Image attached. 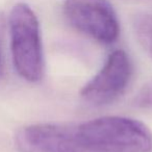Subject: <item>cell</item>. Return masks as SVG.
Segmentation results:
<instances>
[{
	"mask_svg": "<svg viewBox=\"0 0 152 152\" xmlns=\"http://www.w3.org/2000/svg\"><path fill=\"white\" fill-rule=\"evenodd\" d=\"M134 103L139 107H152V79L142 88L135 97Z\"/></svg>",
	"mask_w": 152,
	"mask_h": 152,
	"instance_id": "cell-7",
	"label": "cell"
},
{
	"mask_svg": "<svg viewBox=\"0 0 152 152\" xmlns=\"http://www.w3.org/2000/svg\"><path fill=\"white\" fill-rule=\"evenodd\" d=\"M5 18L0 13V79L5 75V58H4V40H5Z\"/></svg>",
	"mask_w": 152,
	"mask_h": 152,
	"instance_id": "cell-8",
	"label": "cell"
},
{
	"mask_svg": "<svg viewBox=\"0 0 152 152\" xmlns=\"http://www.w3.org/2000/svg\"><path fill=\"white\" fill-rule=\"evenodd\" d=\"M11 50L14 66L25 80L38 83L44 74V54L39 20L25 3H18L10 15Z\"/></svg>",
	"mask_w": 152,
	"mask_h": 152,
	"instance_id": "cell-2",
	"label": "cell"
},
{
	"mask_svg": "<svg viewBox=\"0 0 152 152\" xmlns=\"http://www.w3.org/2000/svg\"><path fill=\"white\" fill-rule=\"evenodd\" d=\"M15 141L21 152H77L72 124L25 126L17 132Z\"/></svg>",
	"mask_w": 152,
	"mask_h": 152,
	"instance_id": "cell-5",
	"label": "cell"
},
{
	"mask_svg": "<svg viewBox=\"0 0 152 152\" xmlns=\"http://www.w3.org/2000/svg\"><path fill=\"white\" fill-rule=\"evenodd\" d=\"M133 27L140 44L152 57V15L142 14L137 16L133 21Z\"/></svg>",
	"mask_w": 152,
	"mask_h": 152,
	"instance_id": "cell-6",
	"label": "cell"
},
{
	"mask_svg": "<svg viewBox=\"0 0 152 152\" xmlns=\"http://www.w3.org/2000/svg\"><path fill=\"white\" fill-rule=\"evenodd\" d=\"M132 75V65L124 50H115L105 64L80 91L88 104L102 106L117 100L127 89Z\"/></svg>",
	"mask_w": 152,
	"mask_h": 152,
	"instance_id": "cell-4",
	"label": "cell"
},
{
	"mask_svg": "<svg viewBox=\"0 0 152 152\" xmlns=\"http://www.w3.org/2000/svg\"><path fill=\"white\" fill-rule=\"evenodd\" d=\"M64 14L72 27L97 42L112 44L118 39L119 20L107 0H65Z\"/></svg>",
	"mask_w": 152,
	"mask_h": 152,
	"instance_id": "cell-3",
	"label": "cell"
},
{
	"mask_svg": "<svg viewBox=\"0 0 152 152\" xmlns=\"http://www.w3.org/2000/svg\"><path fill=\"white\" fill-rule=\"evenodd\" d=\"M79 152H151L152 132L141 121L107 116L74 125Z\"/></svg>",
	"mask_w": 152,
	"mask_h": 152,
	"instance_id": "cell-1",
	"label": "cell"
}]
</instances>
